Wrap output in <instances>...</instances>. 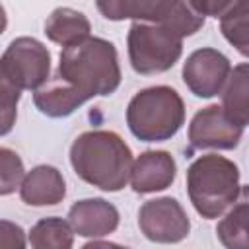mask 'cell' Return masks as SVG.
<instances>
[{"label":"cell","mask_w":249,"mask_h":249,"mask_svg":"<svg viewBox=\"0 0 249 249\" xmlns=\"http://www.w3.org/2000/svg\"><path fill=\"white\" fill-rule=\"evenodd\" d=\"M70 163L86 183L115 193L128 183L132 152L117 132L88 130L72 142Z\"/></svg>","instance_id":"1"},{"label":"cell","mask_w":249,"mask_h":249,"mask_svg":"<svg viewBox=\"0 0 249 249\" xmlns=\"http://www.w3.org/2000/svg\"><path fill=\"white\" fill-rule=\"evenodd\" d=\"M56 76L86 99L111 95L121 84L117 49L107 39L88 37L78 45L62 49Z\"/></svg>","instance_id":"2"},{"label":"cell","mask_w":249,"mask_h":249,"mask_svg":"<svg viewBox=\"0 0 249 249\" xmlns=\"http://www.w3.org/2000/svg\"><path fill=\"white\" fill-rule=\"evenodd\" d=\"M239 167L218 154H206L196 158L187 169V193L195 210L214 220L233 206L243 195Z\"/></svg>","instance_id":"3"},{"label":"cell","mask_w":249,"mask_h":249,"mask_svg":"<svg viewBox=\"0 0 249 249\" xmlns=\"http://www.w3.org/2000/svg\"><path fill=\"white\" fill-rule=\"evenodd\" d=\"M185 123V103L169 86L140 89L126 107L128 130L142 142L173 138Z\"/></svg>","instance_id":"4"},{"label":"cell","mask_w":249,"mask_h":249,"mask_svg":"<svg viewBox=\"0 0 249 249\" xmlns=\"http://www.w3.org/2000/svg\"><path fill=\"white\" fill-rule=\"evenodd\" d=\"M97 10L103 14V18L113 21L134 19L138 23L161 25L181 39L195 35L204 25V18L196 14L189 2L107 0V2H97Z\"/></svg>","instance_id":"5"},{"label":"cell","mask_w":249,"mask_h":249,"mask_svg":"<svg viewBox=\"0 0 249 249\" xmlns=\"http://www.w3.org/2000/svg\"><path fill=\"white\" fill-rule=\"evenodd\" d=\"M128 58L138 74H160L175 66L183 53V39L161 25L134 21L128 29Z\"/></svg>","instance_id":"6"},{"label":"cell","mask_w":249,"mask_h":249,"mask_svg":"<svg viewBox=\"0 0 249 249\" xmlns=\"http://www.w3.org/2000/svg\"><path fill=\"white\" fill-rule=\"evenodd\" d=\"M0 66L21 91H35L49 80L51 53L33 37H18L0 56Z\"/></svg>","instance_id":"7"},{"label":"cell","mask_w":249,"mask_h":249,"mask_svg":"<svg viewBox=\"0 0 249 249\" xmlns=\"http://www.w3.org/2000/svg\"><path fill=\"white\" fill-rule=\"evenodd\" d=\"M138 228L154 243H179L191 231V220L179 200L161 196L148 200L138 210Z\"/></svg>","instance_id":"8"},{"label":"cell","mask_w":249,"mask_h":249,"mask_svg":"<svg viewBox=\"0 0 249 249\" xmlns=\"http://www.w3.org/2000/svg\"><path fill=\"white\" fill-rule=\"evenodd\" d=\"M231 72V64L224 53L218 49H198L191 53L183 64V82L196 97L218 95Z\"/></svg>","instance_id":"9"},{"label":"cell","mask_w":249,"mask_h":249,"mask_svg":"<svg viewBox=\"0 0 249 249\" xmlns=\"http://www.w3.org/2000/svg\"><path fill=\"white\" fill-rule=\"evenodd\" d=\"M241 126L231 123L220 105H208L200 109L189 124V142L193 150H233L241 136Z\"/></svg>","instance_id":"10"},{"label":"cell","mask_w":249,"mask_h":249,"mask_svg":"<svg viewBox=\"0 0 249 249\" xmlns=\"http://www.w3.org/2000/svg\"><path fill=\"white\" fill-rule=\"evenodd\" d=\"M177 177V165L169 152L165 150H148L136 158L130 167V187L134 193L148 195L158 193L167 187Z\"/></svg>","instance_id":"11"},{"label":"cell","mask_w":249,"mask_h":249,"mask_svg":"<svg viewBox=\"0 0 249 249\" xmlns=\"http://www.w3.org/2000/svg\"><path fill=\"white\" fill-rule=\"evenodd\" d=\"M68 226L82 237H103L117 230L119 210L105 198H84L70 206Z\"/></svg>","instance_id":"12"},{"label":"cell","mask_w":249,"mask_h":249,"mask_svg":"<svg viewBox=\"0 0 249 249\" xmlns=\"http://www.w3.org/2000/svg\"><path fill=\"white\" fill-rule=\"evenodd\" d=\"M19 196L29 206H53L66 196L62 173L53 165H37L19 183Z\"/></svg>","instance_id":"13"},{"label":"cell","mask_w":249,"mask_h":249,"mask_svg":"<svg viewBox=\"0 0 249 249\" xmlns=\"http://www.w3.org/2000/svg\"><path fill=\"white\" fill-rule=\"evenodd\" d=\"M88 99L80 95L72 86L62 82L58 76L47 80L39 89L33 93V103L35 107L53 119H62L72 115L78 107H82Z\"/></svg>","instance_id":"14"},{"label":"cell","mask_w":249,"mask_h":249,"mask_svg":"<svg viewBox=\"0 0 249 249\" xmlns=\"http://www.w3.org/2000/svg\"><path fill=\"white\" fill-rule=\"evenodd\" d=\"M89 19L74 8H56L45 21V35L64 49L86 41L89 37Z\"/></svg>","instance_id":"15"},{"label":"cell","mask_w":249,"mask_h":249,"mask_svg":"<svg viewBox=\"0 0 249 249\" xmlns=\"http://www.w3.org/2000/svg\"><path fill=\"white\" fill-rule=\"evenodd\" d=\"M247 97H249V74H247V64L241 62L230 72L220 105L226 117L241 128H245L249 121Z\"/></svg>","instance_id":"16"},{"label":"cell","mask_w":249,"mask_h":249,"mask_svg":"<svg viewBox=\"0 0 249 249\" xmlns=\"http://www.w3.org/2000/svg\"><path fill=\"white\" fill-rule=\"evenodd\" d=\"M29 241L33 249H72L74 231L66 220L51 216L39 220L31 228Z\"/></svg>","instance_id":"17"},{"label":"cell","mask_w":249,"mask_h":249,"mask_svg":"<svg viewBox=\"0 0 249 249\" xmlns=\"http://www.w3.org/2000/svg\"><path fill=\"white\" fill-rule=\"evenodd\" d=\"M216 235L226 249H249L247 243V200L245 191L241 200L233 204V208L218 222Z\"/></svg>","instance_id":"18"},{"label":"cell","mask_w":249,"mask_h":249,"mask_svg":"<svg viewBox=\"0 0 249 249\" xmlns=\"http://www.w3.org/2000/svg\"><path fill=\"white\" fill-rule=\"evenodd\" d=\"M222 35L243 56L249 54V2H231V6L220 16Z\"/></svg>","instance_id":"19"},{"label":"cell","mask_w":249,"mask_h":249,"mask_svg":"<svg viewBox=\"0 0 249 249\" xmlns=\"http://www.w3.org/2000/svg\"><path fill=\"white\" fill-rule=\"evenodd\" d=\"M21 97V89L6 76L0 66V136L8 134L18 117V103Z\"/></svg>","instance_id":"20"},{"label":"cell","mask_w":249,"mask_h":249,"mask_svg":"<svg viewBox=\"0 0 249 249\" xmlns=\"http://www.w3.org/2000/svg\"><path fill=\"white\" fill-rule=\"evenodd\" d=\"M23 171L21 158L14 150L0 146V196L12 195L19 187Z\"/></svg>","instance_id":"21"},{"label":"cell","mask_w":249,"mask_h":249,"mask_svg":"<svg viewBox=\"0 0 249 249\" xmlns=\"http://www.w3.org/2000/svg\"><path fill=\"white\" fill-rule=\"evenodd\" d=\"M0 249H25V231L10 220H0Z\"/></svg>","instance_id":"22"},{"label":"cell","mask_w":249,"mask_h":249,"mask_svg":"<svg viewBox=\"0 0 249 249\" xmlns=\"http://www.w3.org/2000/svg\"><path fill=\"white\" fill-rule=\"evenodd\" d=\"M189 4H191V8H193L196 14H200L202 18H204V16L220 18V16L231 6V2H218V0H202V2L193 0V2H189Z\"/></svg>","instance_id":"23"},{"label":"cell","mask_w":249,"mask_h":249,"mask_svg":"<svg viewBox=\"0 0 249 249\" xmlns=\"http://www.w3.org/2000/svg\"><path fill=\"white\" fill-rule=\"evenodd\" d=\"M82 249H128V247H123V245L111 243V241H89Z\"/></svg>","instance_id":"24"},{"label":"cell","mask_w":249,"mask_h":249,"mask_svg":"<svg viewBox=\"0 0 249 249\" xmlns=\"http://www.w3.org/2000/svg\"><path fill=\"white\" fill-rule=\"evenodd\" d=\"M6 25H8V16H6V10H4V6L0 4V35L6 31Z\"/></svg>","instance_id":"25"}]
</instances>
